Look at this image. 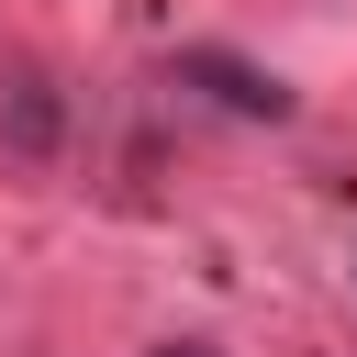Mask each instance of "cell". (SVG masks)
I'll return each mask as SVG.
<instances>
[{"instance_id": "obj_1", "label": "cell", "mask_w": 357, "mask_h": 357, "mask_svg": "<svg viewBox=\"0 0 357 357\" xmlns=\"http://www.w3.org/2000/svg\"><path fill=\"white\" fill-rule=\"evenodd\" d=\"M178 78H201V89H212L223 112H245V123H290V89H279L268 67H245V56H223V45H190Z\"/></svg>"}, {"instance_id": "obj_2", "label": "cell", "mask_w": 357, "mask_h": 357, "mask_svg": "<svg viewBox=\"0 0 357 357\" xmlns=\"http://www.w3.org/2000/svg\"><path fill=\"white\" fill-rule=\"evenodd\" d=\"M0 112H11V145H22V156H45V145H56V100H45V78H11V89H0Z\"/></svg>"}, {"instance_id": "obj_3", "label": "cell", "mask_w": 357, "mask_h": 357, "mask_svg": "<svg viewBox=\"0 0 357 357\" xmlns=\"http://www.w3.org/2000/svg\"><path fill=\"white\" fill-rule=\"evenodd\" d=\"M156 357H212V346H156Z\"/></svg>"}]
</instances>
